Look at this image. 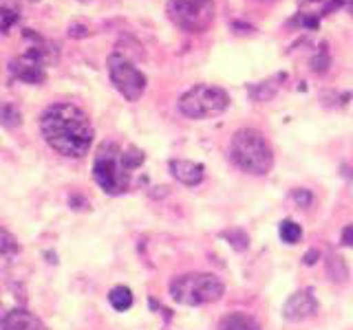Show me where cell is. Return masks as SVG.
<instances>
[{"label": "cell", "instance_id": "obj_6", "mask_svg": "<svg viewBox=\"0 0 353 330\" xmlns=\"http://www.w3.org/2000/svg\"><path fill=\"white\" fill-rule=\"evenodd\" d=\"M168 16L179 29L201 33L212 25L214 3L212 0H170Z\"/></svg>", "mask_w": 353, "mask_h": 330}, {"label": "cell", "instance_id": "obj_4", "mask_svg": "<svg viewBox=\"0 0 353 330\" xmlns=\"http://www.w3.org/2000/svg\"><path fill=\"white\" fill-rule=\"evenodd\" d=\"M95 183L102 187L106 194H121L128 190L130 170L124 163V152L115 143H104L97 150V157L93 163Z\"/></svg>", "mask_w": 353, "mask_h": 330}, {"label": "cell", "instance_id": "obj_2", "mask_svg": "<svg viewBox=\"0 0 353 330\" xmlns=\"http://www.w3.org/2000/svg\"><path fill=\"white\" fill-rule=\"evenodd\" d=\"M230 157L243 172L254 174V176L268 174L274 165V154H272L270 143L254 128H241L236 135L232 137Z\"/></svg>", "mask_w": 353, "mask_h": 330}, {"label": "cell", "instance_id": "obj_9", "mask_svg": "<svg viewBox=\"0 0 353 330\" xmlns=\"http://www.w3.org/2000/svg\"><path fill=\"white\" fill-rule=\"evenodd\" d=\"M318 311V302L312 291H296L283 306V317L287 322H305Z\"/></svg>", "mask_w": 353, "mask_h": 330}, {"label": "cell", "instance_id": "obj_7", "mask_svg": "<svg viewBox=\"0 0 353 330\" xmlns=\"http://www.w3.org/2000/svg\"><path fill=\"white\" fill-rule=\"evenodd\" d=\"M108 75L113 86L128 102H137L146 91V75L121 53H113L108 58Z\"/></svg>", "mask_w": 353, "mask_h": 330}, {"label": "cell", "instance_id": "obj_17", "mask_svg": "<svg viewBox=\"0 0 353 330\" xmlns=\"http://www.w3.org/2000/svg\"><path fill=\"white\" fill-rule=\"evenodd\" d=\"M18 22V11L11 7H0V31L11 29Z\"/></svg>", "mask_w": 353, "mask_h": 330}, {"label": "cell", "instance_id": "obj_8", "mask_svg": "<svg viewBox=\"0 0 353 330\" xmlns=\"http://www.w3.org/2000/svg\"><path fill=\"white\" fill-rule=\"evenodd\" d=\"M44 64H47V58H44L42 49H29L27 53L18 55V58L11 60V73L14 77H18L20 82L27 84H42L47 73H44Z\"/></svg>", "mask_w": 353, "mask_h": 330}, {"label": "cell", "instance_id": "obj_18", "mask_svg": "<svg viewBox=\"0 0 353 330\" xmlns=\"http://www.w3.org/2000/svg\"><path fill=\"white\" fill-rule=\"evenodd\" d=\"M340 238H342V245H345V247H353V223L342 229Z\"/></svg>", "mask_w": 353, "mask_h": 330}, {"label": "cell", "instance_id": "obj_16", "mask_svg": "<svg viewBox=\"0 0 353 330\" xmlns=\"http://www.w3.org/2000/svg\"><path fill=\"white\" fill-rule=\"evenodd\" d=\"M0 124L7 128H16L20 126V110L11 104H3L0 106Z\"/></svg>", "mask_w": 353, "mask_h": 330}, {"label": "cell", "instance_id": "obj_10", "mask_svg": "<svg viewBox=\"0 0 353 330\" xmlns=\"http://www.w3.org/2000/svg\"><path fill=\"white\" fill-rule=\"evenodd\" d=\"M170 174L174 176L176 181L181 185H188V187H194L203 181L205 176V168L203 165H199L194 161H185V159H172L170 161Z\"/></svg>", "mask_w": 353, "mask_h": 330}, {"label": "cell", "instance_id": "obj_11", "mask_svg": "<svg viewBox=\"0 0 353 330\" xmlns=\"http://www.w3.org/2000/svg\"><path fill=\"white\" fill-rule=\"evenodd\" d=\"M3 330H47V326L25 308H14L3 317Z\"/></svg>", "mask_w": 353, "mask_h": 330}, {"label": "cell", "instance_id": "obj_3", "mask_svg": "<svg viewBox=\"0 0 353 330\" xmlns=\"http://www.w3.org/2000/svg\"><path fill=\"white\" fill-rule=\"evenodd\" d=\"M225 286L212 273H185L174 278L170 284V295L176 304L183 306H201L221 300Z\"/></svg>", "mask_w": 353, "mask_h": 330}, {"label": "cell", "instance_id": "obj_12", "mask_svg": "<svg viewBox=\"0 0 353 330\" xmlns=\"http://www.w3.org/2000/svg\"><path fill=\"white\" fill-rule=\"evenodd\" d=\"M219 330H261L259 322L245 313H228L219 322Z\"/></svg>", "mask_w": 353, "mask_h": 330}, {"label": "cell", "instance_id": "obj_15", "mask_svg": "<svg viewBox=\"0 0 353 330\" xmlns=\"http://www.w3.org/2000/svg\"><path fill=\"white\" fill-rule=\"evenodd\" d=\"M20 251L16 238L9 234V231L0 229V258H14Z\"/></svg>", "mask_w": 353, "mask_h": 330}, {"label": "cell", "instance_id": "obj_14", "mask_svg": "<svg viewBox=\"0 0 353 330\" xmlns=\"http://www.w3.org/2000/svg\"><path fill=\"white\" fill-rule=\"evenodd\" d=\"M279 234H281V240L287 242V245H296V242L301 240V236H303V229L298 223H294V220H283Z\"/></svg>", "mask_w": 353, "mask_h": 330}, {"label": "cell", "instance_id": "obj_1", "mask_svg": "<svg viewBox=\"0 0 353 330\" xmlns=\"http://www.w3.org/2000/svg\"><path fill=\"white\" fill-rule=\"evenodd\" d=\"M42 137L64 157L80 159L93 143V126L82 108L73 104H53L40 119Z\"/></svg>", "mask_w": 353, "mask_h": 330}, {"label": "cell", "instance_id": "obj_20", "mask_svg": "<svg viewBox=\"0 0 353 330\" xmlns=\"http://www.w3.org/2000/svg\"><path fill=\"white\" fill-rule=\"evenodd\" d=\"M345 7H349L353 11V0H345Z\"/></svg>", "mask_w": 353, "mask_h": 330}, {"label": "cell", "instance_id": "obj_13", "mask_svg": "<svg viewBox=\"0 0 353 330\" xmlns=\"http://www.w3.org/2000/svg\"><path fill=\"white\" fill-rule=\"evenodd\" d=\"M108 302L115 311L124 313L132 306V291L128 286H115V289H110V293H108Z\"/></svg>", "mask_w": 353, "mask_h": 330}, {"label": "cell", "instance_id": "obj_5", "mask_svg": "<svg viewBox=\"0 0 353 330\" xmlns=\"http://www.w3.org/2000/svg\"><path fill=\"white\" fill-rule=\"evenodd\" d=\"M228 106H230V97L223 88L208 86V84H199V86L190 88V91L183 93L179 99L181 115L190 117V119L219 117L221 113H225Z\"/></svg>", "mask_w": 353, "mask_h": 330}, {"label": "cell", "instance_id": "obj_19", "mask_svg": "<svg viewBox=\"0 0 353 330\" xmlns=\"http://www.w3.org/2000/svg\"><path fill=\"white\" fill-rule=\"evenodd\" d=\"M294 198L298 201V205H309V203H312V194H309V192H303V190H296V192H294Z\"/></svg>", "mask_w": 353, "mask_h": 330}]
</instances>
